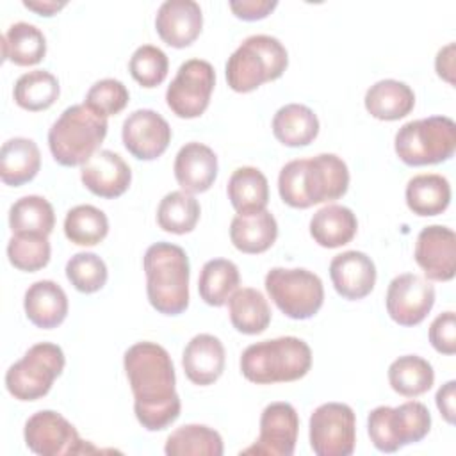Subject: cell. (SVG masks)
I'll list each match as a JSON object with an SVG mask.
<instances>
[{"label": "cell", "mask_w": 456, "mask_h": 456, "mask_svg": "<svg viewBox=\"0 0 456 456\" xmlns=\"http://www.w3.org/2000/svg\"><path fill=\"white\" fill-rule=\"evenodd\" d=\"M9 226L12 233L50 235L55 226L53 207L43 196H23L9 208Z\"/></svg>", "instance_id": "obj_36"}, {"label": "cell", "mask_w": 456, "mask_h": 456, "mask_svg": "<svg viewBox=\"0 0 456 456\" xmlns=\"http://www.w3.org/2000/svg\"><path fill=\"white\" fill-rule=\"evenodd\" d=\"M224 360L223 342L210 333H200L187 342L182 354V367L191 383L207 387L221 378Z\"/></svg>", "instance_id": "obj_22"}, {"label": "cell", "mask_w": 456, "mask_h": 456, "mask_svg": "<svg viewBox=\"0 0 456 456\" xmlns=\"http://www.w3.org/2000/svg\"><path fill=\"white\" fill-rule=\"evenodd\" d=\"M23 308L34 326L52 330L62 324L68 315V296L59 283L39 280L25 290Z\"/></svg>", "instance_id": "obj_23"}, {"label": "cell", "mask_w": 456, "mask_h": 456, "mask_svg": "<svg viewBox=\"0 0 456 456\" xmlns=\"http://www.w3.org/2000/svg\"><path fill=\"white\" fill-rule=\"evenodd\" d=\"M408 208L422 217L445 212L451 203V183L436 173L417 175L408 180L404 191Z\"/></svg>", "instance_id": "obj_30"}, {"label": "cell", "mask_w": 456, "mask_h": 456, "mask_svg": "<svg viewBox=\"0 0 456 456\" xmlns=\"http://www.w3.org/2000/svg\"><path fill=\"white\" fill-rule=\"evenodd\" d=\"M59 80L46 69H32L23 73L14 84V102L18 107L39 112L52 107L59 98Z\"/></svg>", "instance_id": "obj_37"}, {"label": "cell", "mask_w": 456, "mask_h": 456, "mask_svg": "<svg viewBox=\"0 0 456 456\" xmlns=\"http://www.w3.org/2000/svg\"><path fill=\"white\" fill-rule=\"evenodd\" d=\"M27 447L39 456H69L94 452L96 449L80 438L75 426L53 410H41L28 417L23 428Z\"/></svg>", "instance_id": "obj_12"}, {"label": "cell", "mask_w": 456, "mask_h": 456, "mask_svg": "<svg viewBox=\"0 0 456 456\" xmlns=\"http://www.w3.org/2000/svg\"><path fill=\"white\" fill-rule=\"evenodd\" d=\"M228 200L240 216L265 210L269 201V183L265 175L253 166L237 167L228 180Z\"/></svg>", "instance_id": "obj_28"}, {"label": "cell", "mask_w": 456, "mask_h": 456, "mask_svg": "<svg viewBox=\"0 0 456 456\" xmlns=\"http://www.w3.org/2000/svg\"><path fill=\"white\" fill-rule=\"evenodd\" d=\"M273 134L289 148L308 146L319 134L317 114L303 103H287L273 118Z\"/></svg>", "instance_id": "obj_29"}, {"label": "cell", "mask_w": 456, "mask_h": 456, "mask_svg": "<svg viewBox=\"0 0 456 456\" xmlns=\"http://www.w3.org/2000/svg\"><path fill=\"white\" fill-rule=\"evenodd\" d=\"M203 14L194 0H166L155 16L160 39L173 48H185L201 34Z\"/></svg>", "instance_id": "obj_19"}, {"label": "cell", "mask_w": 456, "mask_h": 456, "mask_svg": "<svg viewBox=\"0 0 456 456\" xmlns=\"http://www.w3.org/2000/svg\"><path fill=\"white\" fill-rule=\"evenodd\" d=\"M221 435L205 424H185L176 428L166 440L167 456H221Z\"/></svg>", "instance_id": "obj_34"}, {"label": "cell", "mask_w": 456, "mask_h": 456, "mask_svg": "<svg viewBox=\"0 0 456 456\" xmlns=\"http://www.w3.org/2000/svg\"><path fill=\"white\" fill-rule=\"evenodd\" d=\"M363 103L372 118L381 121H397L413 110L415 93L401 80L385 78L367 89Z\"/></svg>", "instance_id": "obj_24"}, {"label": "cell", "mask_w": 456, "mask_h": 456, "mask_svg": "<svg viewBox=\"0 0 456 456\" xmlns=\"http://www.w3.org/2000/svg\"><path fill=\"white\" fill-rule=\"evenodd\" d=\"M41 153L37 144L27 137H12L0 150V178L5 185L20 187L37 175Z\"/></svg>", "instance_id": "obj_25"}, {"label": "cell", "mask_w": 456, "mask_h": 456, "mask_svg": "<svg viewBox=\"0 0 456 456\" xmlns=\"http://www.w3.org/2000/svg\"><path fill=\"white\" fill-rule=\"evenodd\" d=\"M349 169L335 153H319L312 159L287 162L278 176V192L292 208L335 201L347 192Z\"/></svg>", "instance_id": "obj_2"}, {"label": "cell", "mask_w": 456, "mask_h": 456, "mask_svg": "<svg viewBox=\"0 0 456 456\" xmlns=\"http://www.w3.org/2000/svg\"><path fill=\"white\" fill-rule=\"evenodd\" d=\"M146 294L150 305L164 315H178L189 306V256L171 242H155L144 253Z\"/></svg>", "instance_id": "obj_3"}, {"label": "cell", "mask_w": 456, "mask_h": 456, "mask_svg": "<svg viewBox=\"0 0 456 456\" xmlns=\"http://www.w3.org/2000/svg\"><path fill=\"white\" fill-rule=\"evenodd\" d=\"M214 86L216 71L212 64L203 59H189L180 64L167 86L166 103L178 118H198L207 110Z\"/></svg>", "instance_id": "obj_13"}, {"label": "cell", "mask_w": 456, "mask_h": 456, "mask_svg": "<svg viewBox=\"0 0 456 456\" xmlns=\"http://www.w3.org/2000/svg\"><path fill=\"white\" fill-rule=\"evenodd\" d=\"M429 342L442 354L456 353V315L452 310L435 317L429 326Z\"/></svg>", "instance_id": "obj_44"}, {"label": "cell", "mask_w": 456, "mask_h": 456, "mask_svg": "<svg viewBox=\"0 0 456 456\" xmlns=\"http://www.w3.org/2000/svg\"><path fill=\"white\" fill-rule=\"evenodd\" d=\"M200 203L185 191L167 192L157 208V223L164 232L183 235L196 228L200 221Z\"/></svg>", "instance_id": "obj_38"}, {"label": "cell", "mask_w": 456, "mask_h": 456, "mask_svg": "<svg viewBox=\"0 0 456 456\" xmlns=\"http://www.w3.org/2000/svg\"><path fill=\"white\" fill-rule=\"evenodd\" d=\"M312 367V349L297 337H278L248 346L240 356L242 376L256 385L297 381Z\"/></svg>", "instance_id": "obj_4"}, {"label": "cell", "mask_w": 456, "mask_h": 456, "mask_svg": "<svg viewBox=\"0 0 456 456\" xmlns=\"http://www.w3.org/2000/svg\"><path fill=\"white\" fill-rule=\"evenodd\" d=\"M107 265L96 253H75L66 264V278L84 294H93L107 283Z\"/></svg>", "instance_id": "obj_41"}, {"label": "cell", "mask_w": 456, "mask_h": 456, "mask_svg": "<svg viewBox=\"0 0 456 456\" xmlns=\"http://www.w3.org/2000/svg\"><path fill=\"white\" fill-rule=\"evenodd\" d=\"M454 397H456V381L454 379L442 385L435 395L436 408H438L440 415L445 419V422H449V424H454V413H456Z\"/></svg>", "instance_id": "obj_46"}, {"label": "cell", "mask_w": 456, "mask_h": 456, "mask_svg": "<svg viewBox=\"0 0 456 456\" xmlns=\"http://www.w3.org/2000/svg\"><path fill=\"white\" fill-rule=\"evenodd\" d=\"M123 367L134 394V411L148 431L171 426L182 410L169 353L155 342H137L125 351Z\"/></svg>", "instance_id": "obj_1"}, {"label": "cell", "mask_w": 456, "mask_h": 456, "mask_svg": "<svg viewBox=\"0 0 456 456\" xmlns=\"http://www.w3.org/2000/svg\"><path fill=\"white\" fill-rule=\"evenodd\" d=\"M173 171L182 191L200 194L208 191L216 182L217 157L207 144L187 142L178 150Z\"/></svg>", "instance_id": "obj_21"}, {"label": "cell", "mask_w": 456, "mask_h": 456, "mask_svg": "<svg viewBox=\"0 0 456 456\" xmlns=\"http://www.w3.org/2000/svg\"><path fill=\"white\" fill-rule=\"evenodd\" d=\"M278 237V223L269 210L249 216L237 214L230 224L232 244L248 255L267 251Z\"/></svg>", "instance_id": "obj_26"}, {"label": "cell", "mask_w": 456, "mask_h": 456, "mask_svg": "<svg viewBox=\"0 0 456 456\" xmlns=\"http://www.w3.org/2000/svg\"><path fill=\"white\" fill-rule=\"evenodd\" d=\"M80 180L94 196L114 200L130 187L132 171L121 155L100 150L80 167Z\"/></svg>", "instance_id": "obj_18"}, {"label": "cell", "mask_w": 456, "mask_h": 456, "mask_svg": "<svg viewBox=\"0 0 456 456\" xmlns=\"http://www.w3.org/2000/svg\"><path fill=\"white\" fill-rule=\"evenodd\" d=\"M299 417L290 403H271L260 415V433L253 445L240 454L292 456L297 442Z\"/></svg>", "instance_id": "obj_15"}, {"label": "cell", "mask_w": 456, "mask_h": 456, "mask_svg": "<svg viewBox=\"0 0 456 456\" xmlns=\"http://www.w3.org/2000/svg\"><path fill=\"white\" fill-rule=\"evenodd\" d=\"M128 69L137 84L150 89L160 86L166 80L169 71V61L159 46L142 45L132 53Z\"/></svg>", "instance_id": "obj_42"}, {"label": "cell", "mask_w": 456, "mask_h": 456, "mask_svg": "<svg viewBox=\"0 0 456 456\" xmlns=\"http://www.w3.org/2000/svg\"><path fill=\"white\" fill-rule=\"evenodd\" d=\"M232 12L244 21H256L269 16L278 2L276 0H233L228 4Z\"/></svg>", "instance_id": "obj_45"}, {"label": "cell", "mask_w": 456, "mask_h": 456, "mask_svg": "<svg viewBox=\"0 0 456 456\" xmlns=\"http://www.w3.org/2000/svg\"><path fill=\"white\" fill-rule=\"evenodd\" d=\"M330 278L338 296L358 301L372 292L376 285V265L365 253L349 249L331 258Z\"/></svg>", "instance_id": "obj_20"}, {"label": "cell", "mask_w": 456, "mask_h": 456, "mask_svg": "<svg viewBox=\"0 0 456 456\" xmlns=\"http://www.w3.org/2000/svg\"><path fill=\"white\" fill-rule=\"evenodd\" d=\"M240 274L237 265L226 258H212L203 264L198 278L200 297L210 306H223L237 290Z\"/></svg>", "instance_id": "obj_35"}, {"label": "cell", "mask_w": 456, "mask_h": 456, "mask_svg": "<svg viewBox=\"0 0 456 456\" xmlns=\"http://www.w3.org/2000/svg\"><path fill=\"white\" fill-rule=\"evenodd\" d=\"M436 75L449 84H454V43L440 48L435 59Z\"/></svg>", "instance_id": "obj_47"}, {"label": "cell", "mask_w": 456, "mask_h": 456, "mask_svg": "<svg viewBox=\"0 0 456 456\" xmlns=\"http://www.w3.org/2000/svg\"><path fill=\"white\" fill-rule=\"evenodd\" d=\"M52 248L48 235L14 233L7 242L9 262L25 273H34L48 265Z\"/></svg>", "instance_id": "obj_40"}, {"label": "cell", "mask_w": 456, "mask_h": 456, "mask_svg": "<svg viewBox=\"0 0 456 456\" xmlns=\"http://www.w3.org/2000/svg\"><path fill=\"white\" fill-rule=\"evenodd\" d=\"M264 285L278 310L296 321L314 317L324 303L321 278L303 267H273L265 274Z\"/></svg>", "instance_id": "obj_10"}, {"label": "cell", "mask_w": 456, "mask_h": 456, "mask_svg": "<svg viewBox=\"0 0 456 456\" xmlns=\"http://www.w3.org/2000/svg\"><path fill=\"white\" fill-rule=\"evenodd\" d=\"M128 100L130 94L123 82L116 78H102L89 87L84 103L94 112L109 118L119 114L126 107Z\"/></svg>", "instance_id": "obj_43"}, {"label": "cell", "mask_w": 456, "mask_h": 456, "mask_svg": "<svg viewBox=\"0 0 456 456\" xmlns=\"http://www.w3.org/2000/svg\"><path fill=\"white\" fill-rule=\"evenodd\" d=\"M289 66V53L280 39L267 34L246 37L226 61V82L235 93H249L280 78Z\"/></svg>", "instance_id": "obj_6"}, {"label": "cell", "mask_w": 456, "mask_h": 456, "mask_svg": "<svg viewBox=\"0 0 456 456\" xmlns=\"http://www.w3.org/2000/svg\"><path fill=\"white\" fill-rule=\"evenodd\" d=\"M232 326L244 335H258L271 322V308L264 294L251 287L237 289L228 299Z\"/></svg>", "instance_id": "obj_31"}, {"label": "cell", "mask_w": 456, "mask_h": 456, "mask_svg": "<svg viewBox=\"0 0 456 456\" xmlns=\"http://www.w3.org/2000/svg\"><path fill=\"white\" fill-rule=\"evenodd\" d=\"M107 130L105 116L94 112L86 103L71 105L50 126L48 148L61 166H84L98 151Z\"/></svg>", "instance_id": "obj_5"}, {"label": "cell", "mask_w": 456, "mask_h": 456, "mask_svg": "<svg viewBox=\"0 0 456 456\" xmlns=\"http://www.w3.org/2000/svg\"><path fill=\"white\" fill-rule=\"evenodd\" d=\"M394 148L406 166L445 162L456 151V123L447 116L408 121L397 130Z\"/></svg>", "instance_id": "obj_7"}, {"label": "cell", "mask_w": 456, "mask_h": 456, "mask_svg": "<svg viewBox=\"0 0 456 456\" xmlns=\"http://www.w3.org/2000/svg\"><path fill=\"white\" fill-rule=\"evenodd\" d=\"M64 365L66 358L57 344H34L21 360L7 369V392L18 401H37L50 392L53 381L62 374Z\"/></svg>", "instance_id": "obj_9"}, {"label": "cell", "mask_w": 456, "mask_h": 456, "mask_svg": "<svg viewBox=\"0 0 456 456\" xmlns=\"http://www.w3.org/2000/svg\"><path fill=\"white\" fill-rule=\"evenodd\" d=\"M415 262L428 280L451 281L456 274V235L451 228L431 224L420 230L415 242Z\"/></svg>", "instance_id": "obj_17"}, {"label": "cell", "mask_w": 456, "mask_h": 456, "mask_svg": "<svg viewBox=\"0 0 456 456\" xmlns=\"http://www.w3.org/2000/svg\"><path fill=\"white\" fill-rule=\"evenodd\" d=\"M23 5L41 16H53L62 7H66V2H55V0H23Z\"/></svg>", "instance_id": "obj_48"}, {"label": "cell", "mask_w": 456, "mask_h": 456, "mask_svg": "<svg viewBox=\"0 0 456 456\" xmlns=\"http://www.w3.org/2000/svg\"><path fill=\"white\" fill-rule=\"evenodd\" d=\"M109 233V219L93 205H77L64 217V235L77 246H96Z\"/></svg>", "instance_id": "obj_39"}, {"label": "cell", "mask_w": 456, "mask_h": 456, "mask_svg": "<svg viewBox=\"0 0 456 456\" xmlns=\"http://www.w3.org/2000/svg\"><path fill=\"white\" fill-rule=\"evenodd\" d=\"M385 305L394 322L406 328L417 326L435 305V287L419 274H399L388 283Z\"/></svg>", "instance_id": "obj_14"}, {"label": "cell", "mask_w": 456, "mask_h": 456, "mask_svg": "<svg viewBox=\"0 0 456 456\" xmlns=\"http://www.w3.org/2000/svg\"><path fill=\"white\" fill-rule=\"evenodd\" d=\"M358 221L351 208L344 205H326L310 219L312 239L328 249L351 242L356 235Z\"/></svg>", "instance_id": "obj_27"}, {"label": "cell", "mask_w": 456, "mask_h": 456, "mask_svg": "<svg viewBox=\"0 0 456 456\" xmlns=\"http://www.w3.org/2000/svg\"><path fill=\"white\" fill-rule=\"evenodd\" d=\"M431 429V413L424 403L408 401L395 408L378 406L367 417L372 445L381 452H395L420 442Z\"/></svg>", "instance_id": "obj_8"}, {"label": "cell", "mask_w": 456, "mask_h": 456, "mask_svg": "<svg viewBox=\"0 0 456 456\" xmlns=\"http://www.w3.org/2000/svg\"><path fill=\"white\" fill-rule=\"evenodd\" d=\"M169 123L151 109H137L123 121L121 139L126 151L139 160H155L171 142Z\"/></svg>", "instance_id": "obj_16"}, {"label": "cell", "mask_w": 456, "mask_h": 456, "mask_svg": "<svg viewBox=\"0 0 456 456\" xmlns=\"http://www.w3.org/2000/svg\"><path fill=\"white\" fill-rule=\"evenodd\" d=\"M4 59L16 66H34L46 55V37L32 23H12L2 36Z\"/></svg>", "instance_id": "obj_32"}, {"label": "cell", "mask_w": 456, "mask_h": 456, "mask_svg": "<svg viewBox=\"0 0 456 456\" xmlns=\"http://www.w3.org/2000/svg\"><path fill=\"white\" fill-rule=\"evenodd\" d=\"M310 447L317 456H349L356 444V417L349 404L324 403L310 415Z\"/></svg>", "instance_id": "obj_11"}, {"label": "cell", "mask_w": 456, "mask_h": 456, "mask_svg": "<svg viewBox=\"0 0 456 456\" xmlns=\"http://www.w3.org/2000/svg\"><path fill=\"white\" fill-rule=\"evenodd\" d=\"M388 383L403 397H419L433 387L435 370L426 358L404 354L390 363Z\"/></svg>", "instance_id": "obj_33"}]
</instances>
